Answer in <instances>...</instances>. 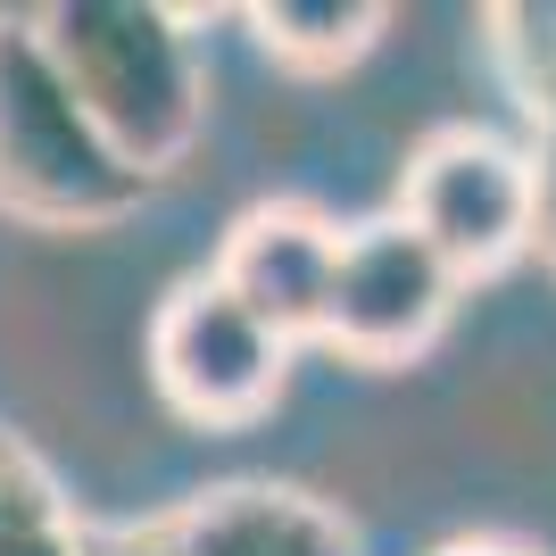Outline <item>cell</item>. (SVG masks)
<instances>
[{"label":"cell","mask_w":556,"mask_h":556,"mask_svg":"<svg viewBox=\"0 0 556 556\" xmlns=\"http://www.w3.org/2000/svg\"><path fill=\"white\" fill-rule=\"evenodd\" d=\"M482 42H490V67L507 84V100L532 125V141L556 134V0H507V9H490Z\"/></svg>","instance_id":"10"},{"label":"cell","mask_w":556,"mask_h":556,"mask_svg":"<svg viewBox=\"0 0 556 556\" xmlns=\"http://www.w3.org/2000/svg\"><path fill=\"white\" fill-rule=\"evenodd\" d=\"M150 556H357V532L291 482H216L175 515L141 523Z\"/></svg>","instance_id":"7"},{"label":"cell","mask_w":556,"mask_h":556,"mask_svg":"<svg viewBox=\"0 0 556 556\" xmlns=\"http://www.w3.org/2000/svg\"><path fill=\"white\" fill-rule=\"evenodd\" d=\"M457 300H465V282L432 257L424 232H407L399 216H366L341 241V275H332V307H325L316 349H332V357H349L366 374H399L448 332Z\"/></svg>","instance_id":"5"},{"label":"cell","mask_w":556,"mask_h":556,"mask_svg":"<svg viewBox=\"0 0 556 556\" xmlns=\"http://www.w3.org/2000/svg\"><path fill=\"white\" fill-rule=\"evenodd\" d=\"M150 191L159 184L116 159V141L42 50L34 9H0V216L34 232H109Z\"/></svg>","instance_id":"2"},{"label":"cell","mask_w":556,"mask_h":556,"mask_svg":"<svg viewBox=\"0 0 556 556\" xmlns=\"http://www.w3.org/2000/svg\"><path fill=\"white\" fill-rule=\"evenodd\" d=\"M0 556H100V532L75 523L59 473L9 432H0Z\"/></svg>","instance_id":"9"},{"label":"cell","mask_w":556,"mask_h":556,"mask_svg":"<svg viewBox=\"0 0 556 556\" xmlns=\"http://www.w3.org/2000/svg\"><path fill=\"white\" fill-rule=\"evenodd\" d=\"M34 34L116 141V159L166 184L208 134V50L200 17L166 0H50L34 9Z\"/></svg>","instance_id":"1"},{"label":"cell","mask_w":556,"mask_h":556,"mask_svg":"<svg viewBox=\"0 0 556 556\" xmlns=\"http://www.w3.org/2000/svg\"><path fill=\"white\" fill-rule=\"evenodd\" d=\"M532 159H540V250L556 257V134L532 141Z\"/></svg>","instance_id":"11"},{"label":"cell","mask_w":556,"mask_h":556,"mask_svg":"<svg viewBox=\"0 0 556 556\" xmlns=\"http://www.w3.org/2000/svg\"><path fill=\"white\" fill-rule=\"evenodd\" d=\"M141 357H150V391L166 399V416H184L191 432H241V424L275 416L282 382H291V341L257 325L208 266L159 300Z\"/></svg>","instance_id":"4"},{"label":"cell","mask_w":556,"mask_h":556,"mask_svg":"<svg viewBox=\"0 0 556 556\" xmlns=\"http://www.w3.org/2000/svg\"><path fill=\"white\" fill-rule=\"evenodd\" d=\"M399 225L424 232L432 257L473 291L540 250V159L532 141H507L490 125H441L399 166Z\"/></svg>","instance_id":"3"},{"label":"cell","mask_w":556,"mask_h":556,"mask_svg":"<svg viewBox=\"0 0 556 556\" xmlns=\"http://www.w3.org/2000/svg\"><path fill=\"white\" fill-rule=\"evenodd\" d=\"M432 556H540V548H523V540H490V532H473V540H448V548H432Z\"/></svg>","instance_id":"12"},{"label":"cell","mask_w":556,"mask_h":556,"mask_svg":"<svg viewBox=\"0 0 556 556\" xmlns=\"http://www.w3.org/2000/svg\"><path fill=\"white\" fill-rule=\"evenodd\" d=\"M241 25L282 75L325 84V75H349L391 34V9L382 0H257V9H241Z\"/></svg>","instance_id":"8"},{"label":"cell","mask_w":556,"mask_h":556,"mask_svg":"<svg viewBox=\"0 0 556 556\" xmlns=\"http://www.w3.org/2000/svg\"><path fill=\"white\" fill-rule=\"evenodd\" d=\"M341 241H349V225L325 216L316 200H257V208H241L225 225L208 275L250 307L257 325H275L291 349H307L316 332H325L332 275H341Z\"/></svg>","instance_id":"6"}]
</instances>
